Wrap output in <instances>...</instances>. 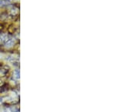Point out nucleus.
Returning a JSON list of instances; mask_svg holds the SVG:
<instances>
[{
  "mask_svg": "<svg viewBox=\"0 0 135 112\" xmlns=\"http://www.w3.org/2000/svg\"><path fill=\"white\" fill-rule=\"evenodd\" d=\"M14 40L12 38H9V39H7V41L5 42V47L9 48V47H11L14 45Z\"/></svg>",
  "mask_w": 135,
  "mask_h": 112,
  "instance_id": "obj_1",
  "label": "nucleus"
},
{
  "mask_svg": "<svg viewBox=\"0 0 135 112\" xmlns=\"http://www.w3.org/2000/svg\"><path fill=\"white\" fill-rule=\"evenodd\" d=\"M7 39H8V37L6 35H2L0 36V42H2V43L5 42L7 41Z\"/></svg>",
  "mask_w": 135,
  "mask_h": 112,
  "instance_id": "obj_2",
  "label": "nucleus"
},
{
  "mask_svg": "<svg viewBox=\"0 0 135 112\" xmlns=\"http://www.w3.org/2000/svg\"><path fill=\"white\" fill-rule=\"evenodd\" d=\"M14 76L16 79L20 78V72L18 70H15L14 72Z\"/></svg>",
  "mask_w": 135,
  "mask_h": 112,
  "instance_id": "obj_3",
  "label": "nucleus"
},
{
  "mask_svg": "<svg viewBox=\"0 0 135 112\" xmlns=\"http://www.w3.org/2000/svg\"><path fill=\"white\" fill-rule=\"evenodd\" d=\"M8 2L6 0H0V5L1 6H3V5H7Z\"/></svg>",
  "mask_w": 135,
  "mask_h": 112,
  "instance_id": "obj_4",
  "label": "nucleus"
},
{
  "mask_svg": "<svg viewBox=\"0 0 135 112\" xmlns=\"http://www.w3.org/2000/svg\"><path fill=\"white\" fill-rule=\"evenodd\" d=\"M2 112H12V111H11L10 108H5V109H4V111Z\"/></svg>",
  "mask_w": 135,
  "mask_h": 112,
  "instance_id": "obj_5",
  "label": "nucleus"
}]
</instances>
